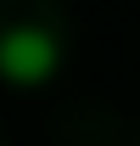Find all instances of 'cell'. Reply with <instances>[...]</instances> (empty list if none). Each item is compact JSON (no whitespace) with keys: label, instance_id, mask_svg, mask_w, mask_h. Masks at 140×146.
<instances>
[{"label":"cell","instance_id":"obj_1","mask_svg":"<svg viewBox=\"0 0 140 146\" xmlns=\"http://www.w3.org/2000/svg\"><path fill=\"white\" fill-rule=\"evenodd\" d=\"M51 73H56V39L45 28H11V34H0V79L39 84Z\"/></svg>","mask_w":140,"mask_h":146}]
</instances>
